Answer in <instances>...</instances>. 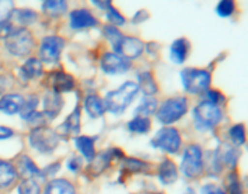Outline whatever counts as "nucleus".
I'll return each instance as SVG.
<instances>
[{
	"mask_svg": "<svg viewBox=\"0 0 248 194\" xmlns=\"http://www.w3.org/2000/svg\"><path fill=\"white\" fill-rule=\"evenodd\" d=\"M138 85L133 81H126L119 87L118 90H114L107 94L104 101L107 111L110 113L119 114L123 113L128 104L132 102L133 97L137 95Z\"/></svg>",
	"mask_w": 248,
	"mask_h": 194,
	"instance_id": "obj_1",
	"label": "nucleus"
},
{
	"mask_svg": "<svg viewBox=\"0 0 248 194\" xmlns=\"http://www.w3.org/2000/svg\"><path fill=\"white\" fill-rule=\"evenodd\" d=\"M220 120H222V111L217 104L203 101L194 109V121L198 130H211L216 128Z\"/></svg>",
	"mask_w": 248,
	"mask_h": 194,
	"instance_id": "obj_2",
	"label": "nucleus"
},
{
	"mask_svg": "<svg viewBox=\"0 0 248 194\" xmlns=\"http://www.w3.org/2000/svg\"><path fill=\"white\" fill-rule=\"evenodd\" d=\"M7 51L15 56L29 55L34 48V39L31 32L26 28H17L5 40Z\"/></svg>",
	"mask_w": 248,
	"mask_h": 194,
	"instance_id": "obj_3",
	"label": "nucleus"
},
{
	"mask_svg": "<svg viewBox=\"0 0 248 194\" xmlns=\"http://www.w3.org/2000/svg\"><path fill=\"white\" fill-rule=\"evenodd\" d=\"M182 82L189 94H202L207 91L211 84L210 73L196 68H186L181 72Z\"/></svg>",
	"mask_w": 248,
	"mask_h": 194,
	"instance_id": "obj_4",
	"label": "nucleus"
},
{
	"mask_svg": "<svg viewBox=\"0 0 248 194\" xmlns=\"http://www.w3.org/2000/svg\"><path fill=\"white\" fill-rule=\"evenodd\" d=\"M31 146L40 153H51L60 142L58 133L47 126H38L29 135Z\"/></svg>",
	"mask_w": 248,
	"mask_h": 194,
	"instance_id": "obj_5",
	"label": "nucleus"
},
{
	"mask_svg": "<svg viewBox=\"0 0 248 194\" xmlns=\"http://www.w3.org/2000/svg\"><path fill=\"white\" fill-rule=\"evenodd\" d=\"M188 111V102L186 97L169 98L157 109L156 118L162 124H172L179 120Z\"/></svg>",
	"mask_w": 248,
	"mask_h": 194,
	"instance_id": "obj_6",
	"label": "nucleus"
},
{
	"mask_svg": "<svg viewBox=\"0 0 248 194\" xmlns=\"http://www.w3.org/2000/svg\"><path fill=\"white\" fill-rule=\"evenodd\" d=\"M203 162L201 148L196 145L189 146L183 155L181 171L188 178H195L202 174Z\"/></svg>",
	"mask_w": 248,
	"mask_h": 194,
	"instance_id": "obj_7",
	"label": "nucleus"
},
{
	"mask_svg": "<svg viewBox=\"0 0 248 194\" xmlns=\"http://www.w3.org/2000/svg\"><path fill=\"white\" fill-rule=\"evenodd\" d=\"M181 143V136L174 128H162L155 133L153 140L150 141V145L154 148H160L171 154L178 152Z\"/></svg>",
	"mask_w": 248,
	"mask_h": 194,
	"instance_id": "obj_8",
	"label": "nucleus"
},
{
	"mask_svg": "<svg viewBox=\"0 0 248 194\" xmlns=\"http://www.w3.org/2000/svg\"><path fill=\"white\" fill-rule=\"evenodd\" d=\"M64 48V40L60 36H46L41 40L40 58L46 63H52L60 58Z\"/></svg>",
	"mask_w": 248,
	"mask_h": 194,
	"instance_id": "obj_9",
	"label": "nucleus"
},
{
	"mask_svg": "<svg viewBox=\"0 0 248 194\" xmlns=\"http://www.w3.org/2000/svg\"><path fill=\"white\" fill-rule=\"evenodd\" d=\"M143 48H144V45L140 39L123 36L118 45L114 48V50H115L116 55L121 56L126 60H133L143 52Z\"/></svg>",
	"mask_w": 248,
	"mask_h": 194,
	"instance_id": "obj_10",
	"label": "nucleus"
},
{
	"mask_svg": "<svg viewBox=\"0 0 248 194\" xmlns=\"http://www.w3.org/2000/svg\"><path fill=\"white\" fill-rule=\"evenodd\" d=\"M130 61L113 52L104 53L101 60V67L108 74H121L130 69Z\"/></svg>",
	"mask_w": 248,
	"mask_h": 194,
	"instance_id": "obj_11",
	"label": "nucleus"
},
{
	"mask_svg": "<svg viewBox=\"0 0 248 194\" xmlns=\"http://www.w3.org/2000/svg\"><path fill=\"white\" fill-rule=\"evenodd\" d=\"M115 157L124 158V153H121L120 150L116 149V148L106 150V152H102L101 154H98L97 157H94L93 159L91 160V164H90L87 171H89V174L91 175V176H98V175H101L102 172L109 166L110 162Z\"/></svg>",
	"mask_w": 248,
	"mask_h": 194,
	"instance_id": "obj_12",
	"label": "nucleus"
},
{
	"mask_svg": "<svg viewBox=\"0 0 248 194\" xmlns=\"http://www.w3.org/2000/svg\"><path fill=\"white\" fill-rule=\"evenodd\" d=\"M48 85L55 94H62V92H69L74 89V79L68 73L58 70L48 75Z\"/></svg>",
	"mask_w": 248,
	"mask_h": 194,
	"instance_id": "obj_13",
	"label": "nucleus"
},
{
	"mask_svg": "<svg viewBox=\"0 0 248 194\" xmlns=\"http://www.w3.org/2000/svg\"><path fill=\"white\" fill-rule=\"evenodd\" d=\"M96 24L97 19L87 10L79 9L70 12V27H72V29L80 31V29L94 27Z\"/></svg>",
	"mask_w": 248,
	"mask_h": 194,
	"instance_id": "obj_14",
	"label": "nucleus"
},
{
	"mask_svg": "<svg viewBox=\"0 0 248 194\" xmlns=\"http://www.w3.org/2000/svg\"><path fill=\"white\" fill-rule=\"evenodd\" d=\"M63 107L62 97L55 92H47L44 96V112L43 114L47 118V120L55 119L60 114Z\"/></svg>",
	"mask_w": 248,
	"mask_h": 194,
	"instance_id": "obj_15",
	"label": "nucleus"
},
{
	"mask_svg": "<svg viewBox=\"0 0 248 194\" xmlns=\"http://www.w3.org/2000/svg\"><path fill=\"white\" fill-rule=\"evenodd\" d=\"M23 103L24 98L21 95H5L0 98V112L9 114V115L19 113L22 107H23Z\"/></svg>",
	"mask_w": 248,
	"mask_h": 194,
	"instance_id": "obj_16",
	"label": "nucleus"
},
{
	"mask_svg": "<svg viewBox=\"0 0 248 194\" xmlns=\"http://www.w3.org/2000/svg\"><path fill=\"white\" fill-rule=\"evenodd\" d=\"M80 130V108L75 107L74 111L68 115V118L63 121L62 125L58 129V132L62 136H74L79 133Z\"/></svg>",
	"mask_w": 248,
	"mask_h": 194,
	"instance_id": "obj_17",
	"label": "nucleus"
},
{
	"mask_svg": "<svg viewBox=\"0 0 248 194\" xmlns=\"http://www.w3.org/2000/svg\"><path fill=\"white\" fill-rule=\"evenodd\" d=\"M189 48H190V44H189V41L186 38L177 39L176 41H173L171 48H170V57H171V61H173L177 65L183 63L186 60Z\"/></svg>",
	"mask_w": 248,
	"mask_h": 194,
	"instance_id": "obj_18",
	"label": "nucleus"
},
{
	"mask_svg": "<svg viewBox=\"0 0 248 194\" xmlns=\"http://www.w3.org/2000/svg\"><path fill=\"white\" fill-rule=\"evenodd\" d=\"M85 111L91 118H99L107 111L104 101L96 95H90L85 98Z\"/></svg>",
	"mask_w": 248,
	"mask_h": 194,
	"instance_id": "obj_19",
	"label": "nucleus"
},
{
	"mask_svg": "<svg viewBox=\"0 0 248 194\" xmlns=\"http://www.w3.org/2000/svg\"><path fill=\"white\" fill-rule=\"evenodd\" d=\"M43 73V65L38 58H29L21 68V75L23 79L31 80L39 78Z\"/></svg>",
	"mask_w": 248,
	"mask_h": 194,
	"instance_id": "obj_20",
	"label": "nucleus"
},
{
	"mask_svg": "<svg viewBox=\"0 0 248 194\" xmlns=\"http://www.w3.org/2000/svg\"><path fill=\"white\" fill-rule=\"evenodd\" d=\"M74 142L79 152L85 157V159L91 162L96 157L94 152V138L89 137V136H79L74 138Z\"/></svg>",
	"mask_w": 248,
	"mask_h": 194,
	"instance_id": "obj_21",
	"label": "nucleus"
},
{
	"mask_svg": "<svg viewBox=\"0 0 248 194\" xmlns=\"http://www.w3.org/2000/svg\"><path fill=\"white\" fill-rule=\"evenodd\" d=\"M177 177H178V174H177V167L173 162L169 159L164 160L159 167V178L161 183L172 184L176 182Z\"/></svg>",
	"mask_w": 248,
	"mask_h": 194,
	"instance_id": "obj_22",
	"label": "nucleus"
},
{
	"mask_svg": "<svg viewBox=\"0 0 248 194\" xmlns=\"http://www.w3.org/2000/svg\"><path fill=\"white\" fill-rule=\"evenodd\" d=\"M45 194H75L74 187L67 179H53L47 184Z\"/></svg>",
	"mask_w": 248,
	"mask_h": 194,
	"instance_id": "obj_23",
	"label": "nucleus"
},
{
	"mask_svg": "<svg viewBox=\"0 0 248 194\" xmlns=\"http://www.w3.org/2000/svg\"><path fill=\"white\" fill-rule=\"evenodd\" d=\"M16 169L10 162L0 160V188L9 187L16 178Z\"/></svg>",
	"mask_w": 248,
	"mask_h": 194,
	"instance_id": "obj_24",
	"label": "nucleus"
},
{
	"mask_svg": "<svg viewBox=\"0 0 248 194\" xmlns=\"http://www.w3.org/2000/svg\"><path fill=\"white\" fill-rule=\"evenodd\" d=\"M92 4L97 5V6L101 7L102 10H106L107 18L110 21V23L115 24V26H121V24L125 23V18H124L123 15H120V12H119L115 7L111 6V4L109 1H92Z\"/></svg>",
	"mask_w": 248,
	"mask_h": 194,
	"instance_id": "obj_25",
	"label": "nucleus"
},
{
	"mask_svg": "<svg viewBox=\"0 0 248 194\" xmlns=\"http://www.w3.org/2000/svg\"><path fill=\"white\" fill-rule=\"evenodd\" d=\"M138 82H140L138 89L140 87L145 96H152L157 91L156 82H155L154 78L149 72H144L138 75Z\"/></svg>",
	"mask_w": 248,
	"mask_h": 194,
	"instance_id": "obj_26",
	"label": "nucleus"
},
{
	"mask_svg": "<svg viewBox=\"0 0 248 194\" xmlns=\"http://www.w3.org/2000/svg\"><path fill=\"white\" fill-rule=\"evenodd\" d=\"M18 167L21 170V174L31 178V176H41V171L36 167L33 160L27 155H22L21 159L18 160Z\"/></svg>",
	"mask_w": 248,
	"mask_h": 194,
	"instance_id": "obj_27",
	"label": "nucleus"
},
{
	"mask_svg": "<svg viewBox=\"0 0 248 194\" xmlns=\"http://www.w3.org/2000/svg\"><path fill=\"white\" fill-rule=\"evenodd\" d=\"M156 107H157V102L154 97L145 96V97H143V99L140 101V106L136 108L135 113L137 114V115L147 116L148 118V115H152L153 113H155V111H156Z\"/></svg>",
	"mask_w": 248,
	"mask_h": 194,
	"instance_id": "obj_28",
	"label": "nucleus"
},
{
	"mask_svg": "<svg viewBox=\"0 0 248 194\" xmlns=\"http://www.w3.org/2000/svg\"><path fill=\"white\" fill-rule=\"evenodd\" d=\"M67 10V2L62 0H48L43 4V11L52 17L63 15Z\"/></svg>",
	"mask_w": 248,
	"mask_h": 194,
	"instance_id": "obj_29",
	"label": "nucleus"
},
{
	"mask_svg": "<svg viewBox=\"0 0 248 194\" xmlns=\"http://www.w3.org/2000/svg\"><path fill=\"white\" fill-rule=\"evenodd\" d=\"M128 130L136 133H147L150 129V120L147 116L136 115L135 118L127 124Z\"/></svg>",
	"mask_w": 248,
	"mask_h": 194,
	"instance_id": "obj_30",
	"label": "nucleus"
},
{
	"mask_svg": "<svg viewBox=\"0 0 248 194\" xmlns=\"http://www.w3.org/2000/svg\"><path fill=\"white\" fill-rule=\"evenodd\" d=\"M11 17H14L15 21L18 22L19 24H23V26H28V24H31L36 21V14L29 9L14 10Z\"/></svg>",
	"mask_w": 248,
	"mask_h": 194,
	"instance_id": "obj_31",
	"label": "nucleus"
},
{
	"mask_svg": "<svg viewBox=\"0 0 248 194\" xmlns=\"http://www.w3.org/2000/svg\"><path fill=\"white\" fill-rule=\"evenodd\" d=\"M38 97L36 96H29L28 98L24 99L23 107L21 109V116L24 120L29 121V119L36 113V106H38Z\"/></svg>",
	"mask_w": 248,
	"mask_h": 194,
	"instance_id": "obj_32",
	"label": "nucleus"
},
{
	"mask_svg": "<svg viewBox=\"0 0 248 194\" xmlns=\"http://www.w3.org/2000/svg\"><path fill=\"white\" fill-rule=\"evenodd\" d=\"M229 136L235 146H242L245 143V141H246V136H245V126L242 125V124L234 125L229 130Z\"/></svg>",
	"mask_w": 248,
	"mask_h": 194,
	"instance_id": "obj_33",
	"label": "nucleus"
},
{
	"mask_svg": "<svg viewBox=\"0 0 248 194\" xmlns=\"http://www.w3.org/2000/svg\"><path fill=\"white\" fill-rule=\"evenodd\" d=\"M148 165L145 162H140L138 159H133V158H127L124 160L123 170L127 172H142L147 169Z\"/></svg>",
	"mask_w": 248,
	"mask_h": 194,
	"instance_id": "obj_34",
	"label": "nucleus"
},
{
	"mask_svg": "<svg viewBox=\"0 0 248 194\" xmlns=\"http://www.w3.org/2000/svg\"><path fill=\"white\" fill-rule=\"evenodd\" d=\"M18 194H40V187L34 179L26 178L18 186Z\"/></svg>",
	"mask_w": 248,
	"mask_h": 194,
	"instance_id": "obj_35",
	"label": "nucleus"
},
{
	"mask_svg": "<svg viewBox=\"0 0 248 194\" xmlns=\"http://www.w3.org/2000/svg\"><path fill=\"white\" fill-rule=\"evenodd\" d=\"M103 33H104V35H106V38L108 39L109 41H110L113 48H115L116 45H118V43L121 40V38L124 36L123 34H121L120 32L118 31V29L114 28L113 26H106V27H104Z\"/></svg>",
	"mask_w": 248,
	"mask_h": 194,
	"instance_id": "obj_36",
	"label": "nucleus"
},
{
	"mask_svg": "<svg viewBox=\"0 0 248 194\" xmlns=\"http://www.w3.org/2000/svg\"><path fill=\"white\" fill-rule=\"evenodd\" d=\"M228 191L229 194H242V186L240 183V179L237 174L232 172V174L228 176Z\"/></svg>",
	"mask_w": 248,
	"mask_h": 194,
	"instance_id": "obj_37",
	"label": "nucleus"
},
{
	"mask_svg": "<svg viewBox=\"0 0 248 194\" xmlns=\"http://www.w3.org/2000/svg\"><path fill=\"white\" fill-rule=\"evenodd\" d=\"M235 4L232 0H223L217 5V14L220 17H228L234 12Z\"/></svg>",
	"mask_w": 248,
	"mask_h": 194,
	"instance_id": "obj_38",
	"label": "nucleus"
},
{
	"mask_svg": "<svg viewBox=\"0 0 248 194\" xmlns=\"http://www.w3.org/2000/svg\"><path fill=\"white\" fill-rule=\"evenodd\" d=\"M12 12H14V4L7 0H0V22L9 19Z\"/></svg>",
	"mask_w": 248,
	"mask_h": 194,
	"instance_id": "obj_39",
	"label": "nucleus"
},
{
	"mask_svg": "<svg viewBox=\"0 0 248 194\" xmlns=\"http://www.w3.org/2000/svg\"><path fill=\"white\" fill-rule=\"evenodd\" d=\"M14 31V26H12V23L10 22V19L0 22V39H6Z\"/></svg>",
	"mask_w": 248,
	"mask_h": 194,
	"instance_id": "obj_40",
	"label": "nucleus"
},
{
	"mask_svg": "<svg viewBox=\"0 0 248 194\" xmlns=\"http://www.w3.org/2000/svg\"><path fill=\"white\" fill-rule=\"evenodd\" d=\"M206 96H207L208 102L217 104V106H218V103H222L223 99H224V98H223L222 94H219L218 91H213V90H210V91H207Z\"/></svg>",
	"mask_w": 248,
	"mask_h": 194,
	"instance_id": "obj_41",
	"label": "nucleus"
},
{
	"mask_svg": "<svg viewBox=\"0 0 248 194\" xmlns=\"http://www.w3.org/2000/svg\"><path fill=\"white\" fill-rule=\"evenodd\" d=\"M201 194H225L219 187L215 186V184H206L201 189Z\"/></svg>",
	"mask_w": 248,
	"mask_h": 194,
	"instance_id": "obj_42",
	"label": "nucleus"
},
{
	"mask_svg": "<svg viewBox=\"0 0 248 194\" xmlns=\"http://www.w3.org/2000/svg\"><path fill=\"white\" fill-rule=\"evenodd\" d=\"M81 167V159L78 157H73L72 159L68 162V169L73 172L79 171V169Z\"/></svg>",
	"mask_w": 248,
	"mask_h": 194,
	"instance_id": "obj_43",
	"label": "nucleus"
},
{
	"mask_svg": "<svg viewBox=\"0 0 248 194\" xmlns=\"http://www.w3.org/2000/svg\"><path fill=\"white\" fill-rule=\"evenodd\" d=\"M58 169H60V164H58V162H56V164H51L50 166H47L45 170H44V174L41 175V176H48V175L56 174Z\"/></svg>",
	"mask_w": 248,
	"mask_h": 194,
	"instance_id": "obj_44",
	"label": "nucleus"
},
{
	"mask_svg": "<svg viewBox=\"0 0 248 194\" xmlns=\"http://www.w3.org/2000/svg\"><path fill=\"white\" fill-rule=\"evenodd\" d=\"M14 135V131L5 126H0V140H5V138H10Z\"/></svg>",
	"mask_w": 248,
	"mask_h": 194,
	"instance_id": "obj_45",
	"label": "nucleus"
},
{
	"mask_svg": "<svg viewBox=\"0 0 248 194\" xmlns=\"http://www.w3.org/2000/svg\"><path fill=\"white\" fill-rule=\"evenodd\" d=\"M6 86H7V84H6V80H5V78L0 77V94L4 91L5 87H6Z\"/></svg>",
	"mask_w": 248,
	"mask_h": 194,
	"instance_id": "obj_46",
	"label": "nucleus"
}]
</instances>
